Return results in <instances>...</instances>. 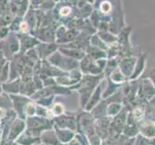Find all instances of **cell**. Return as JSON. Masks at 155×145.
Segmentation results:
<instances>
[{
    "label": "cell",
    "mask_w": 155,
    "mask_h": 145,
    "mask_svg": "<svg viewBox=\"0 0 155 145\" xmlns=\"http://www.w3.org/2000/svg\"><path fill=\"white\" fill-rule=\"evenodd\" d=\"M40 145H47V144H44V143H40Z\"/></svg>",
    "instance_id": "7"
},
{
    "label": "cell",
    "mask_w": 155,
    "mask_h": 145,
    "mask_svg": "<svg viewBox=\"0 0 155 145\" xmlns=\"http://www.w3.org/2000/svg\"><path fill=\"white\" fill-rule=\"evenodd\" d=\"M10 97L12 98V101L14 102V105H15V110L17 111V113L19 115L21 119L25 118V115H24V108L25 105L30 102L31 100L28 99L27 97L24 96H16V95H10Z\"/></svg>",
    "instance_id": "2"
},
{
    "label": "cell",
    "mask_w": 155,
    "mask_h": 145,
    "mask_svg": "<svg viewBox=\"0 0 155 145\" xmlns=\"http://www.w3.org/2000/svg\"><path fill=\"white\" fill-rule=\"evenodd\" d=\"M25 125L26 122H24L23 119L19 118L17 120H14L11 124V127H10V133L8 137L9 141H14V140H16V138H18V135H21L22 133H24Z\"/></svg>",
    "instance_id": "1"
},
{
    "label": "cell",
    "mask_w": 155,
    "mask_h": 145,
    "mask_svg": "<svg viewBox=\"0 0 155 145\" xmlns=\"http://www.w3.org/2000/svg\"><path fill=\"white\" fill-rule=\"evenodd\" d=\"M10 145H19L18 143H17V142H11V144Z\"/></svg>",
    "instance_id": "6"
},
{
    "label": "cell",
    "mask_w": 155,
    "mask_h": 145,
    "mask_svg": "<svg viewBox=\"0 0 155 145\" xmlns=\"http://www.w3.org/2000/svg\"><path fill=\"white\" fill-rule=\"evenodd\" d=\"M41 143L47 144V145H59L58 137L54 130H45L40 137Z\"/></svg>",
    "instance_id": "3"
},
{
    "label": "cell",
    "mask_w": 155,
    "mask_h": 145,
    "mask_svg": "<svg viewBox=\"0 0 155 145\" xmlns=\"http://www.w3.org/2000/svg\"><path fill=\"white\" fill-rule=\"evenodd\" d=\"M3 89L7 93H21V83L19 79H17V81L11 82V83H4L2 85Z\"/></svg>",
    "instance_id": "4"
},
{
    "label": "cell",
    "mask_w": 155,
    "mask_h": 145,
    "mask_svg": "<svg viewBox=\"0 0 155 145\" xmlns=\"http://www.w3.org/2000/svg\"><path fill=\"white\" fill-rule=\"evenodd\" d=\"M63 112V106H61L60 104H55L53 105L52 108V115H61Z\"/></svg>",
    "instance_id": "5"
}]
</instances>
